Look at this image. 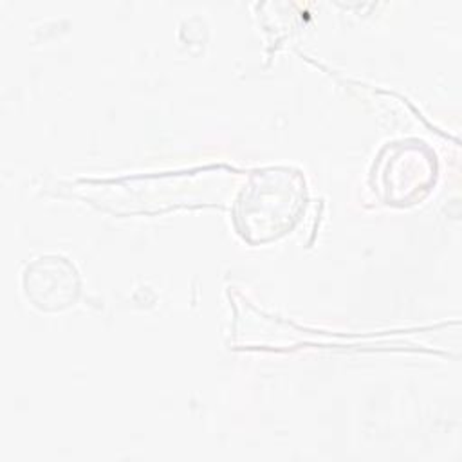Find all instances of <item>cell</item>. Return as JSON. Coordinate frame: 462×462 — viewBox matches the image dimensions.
<instances>
[{
  "instance_id": "cell-1",
  "label": "cell",
  "mask_w": 462,
  "mask_h": 462,
  "mask_svg": "<svg viewBox=\"0 0 462 462\" xmlns=\"http://www.w3.org/2000/svg\"><path fill=\"white\" fill-rule=\"evenodd\" d=\"M23 287L36 307L56 310L69 307L76 300L79 282L74 265L67 258L45 256L27 265Z\"/></svg>"
}]
</instances>
